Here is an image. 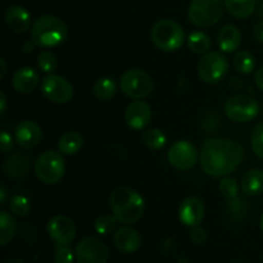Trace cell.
Here are the masks:
<instances>
[{
    "mask_svg": "<svg viewBox=\"0 0 263 263\" xmlns=\"http://www.w3.org/2000/svg\"><path fill=\"white\" fill-rule=\"evenodd\" d=\"M244 157L243 146L225 138L205 139L200 149V166L211 177H223L235 171Z\"/></svg>",
    "mask_w": 263,
    "mask_h": 263,
    "instance_id": "6da1fadb",
    "label": "cell"
},
{
    "mask_svg": "<svg viewBox=\"0 0 263 263\" xmlns=\"http://www.w3.org/2000/svg\"><path fill=\"white\" fill-rule=\"evenodd\" d=\"M113 216L121 223H135L143 217L145 203L143 197L130 187H117L109 198Z\"/></svg>",
    "mask_w": 263,
    "mask_h": 263,
    "instance_id": "7a4b0ae2",
    "label": "cell"
},
{
    "mask_svg": "<svg viewBox=\"0 0 263 263\" xmlns=\"http://www.w3.org/2000/svg\"><path fill=\"white\" fill-rule=\"evenodd\" d=\"M68 35L67 26L55 15H41L31 27V40L39 48H53L63 43Z\"/></svg>",
    "mask_w": 263,
    "mask_h": 263,
    "instance_id": "3957f363",
    "label": "cell"
},
{
    "mask_svg": "<svg viewBox=\"0 0 263 263\" xmlns=\"http://www.w3.org/2000/svg\"><path fill=\"white\" fill-rule=\"evenodd\" d=\"M152 40L158 49L171 53L184 45L185 31L175 21L161 20L152 27Z\"/></svg>",
    "mask_w": 263,
    "mask_h": 263,
    "instance_id": "277c9868",
    "label": "cell"
},
{
    "mask_svg": "<svg viewBox=\"0 0 263 263\" xmlns=\"http://www.w3.org/2000/svg\"><path fill=\"white\" fill-rule=\"evenodd\" d=\"M225 2L222 0H192L187 10L190 22L200 28L215 26L222 18Z\"/></svg>",
    "mask_w": 263,
    "mask_h": 263,
    "instance_id": "5b68a950",
    "label": "cell"
},
{
    "mask_svg": "<svg viewBox=\"0 0 263 263\" xmlns=\"http://www.w3.org/2000/svg\"><path fill=\"white\" fill-rule=\"evenodd\" d=\"M66 164L61 153L55 151H46L39 156L35 162V174L41 182L46 185H55L63 179Z\"/></svg>",
    "mask_w": 263,
    "mask_h": 263,
    "instance_id": "8992f818",
    "label": "cell"
},
{
    "mask_svg": "<svg viewBox=\"0 0 263 263\" xmlns=\"http://www.w3.org/2000/svg\"><path fill=\"white\" fill-rule=\"evenodd\" d=\"M120 87L123 94L140 100L148 97L153 90V80L145 71L139 68L127 69L121 74Z\"/></svg>",
    "mask_w": 263,
    "mask_h": 263,
    "instance_id": "52a82bcc",
    "label": "cell"
},
{
    "mask_svg": "<svg viewBox=\"0 0 263 263\" xmlns=\"http://www.w3.org/2000/svg\"><path fill=\"white\" fill-rule=\"evenodd\" d=\"M225 113L233 122H251L258 116L259 104L254 98L249 95H234L225 103Z\"/></svg>",
    "mask_w": 263,
    "mask_h": 263,
    "instance_id": "ba28073f",
    "label": "cell"
},
{
    "mask_svg": "<svg viewBox=\"0 0 263 263\" xmlns=\"http://www.w3.org/2000/svg\"><path fill=\"white\" fill-rule=\"evenodd\" d=\"M229 71V61L218 51L205 53L198 63V74L207 84L220 82Z\"/></svg>",
    "mask_w": 263,
    "mask_h": 263,
    "instance_id": "9c48e42d",
    "label": "cell"
},
{
    "mask_svg": "<svg viewBox=\"0 0 263 263\" xmlns=\"http://www.w3.org/2000/svg\"><path fill=\"white\" fill-rule=\"evenodd\" d=\"M44 97L57 104H64L73 98V86L68 80L57 74H48L41 82Z\"/></svg>",
    "mask_w": 263,
    "mask_h": 263,
    "instance_id": "30bf717a",
    "label": "cell"
},
{
    "mask_svg": "<svg viewBox=\"0 0 263 263\" xmlns=\"http://www.w3.org/2000/svg\"><path fill=\"white\" fill-rule=\"evenodd\" d=\"M74 256L77 263H107L108 248L100 239L87 236L79 241Z\"/></svg>",
    "mask_w": 263,
    "mask_h": 263,
    "instance_id": "8fae6325",
    "label": "cell"
},
{
    "mask_svg": "<svg viewBox=\"0 0 263 263\" xmlns=\"http://www.w3.org/2000/svg\"><path fill=\"white\" fill-rule=\"evenodd\" d=\"M167 158L174 168L185 171V170H190L195 166L198 159V152L194 144H192L190 141L179 140L170 146Z\"/></svg>",
    "mask_w": 263,
    "mask_h": 263,
    "instance_id": "7c38bea8",
    "label": "cell"
},
{
    "mask_svg": "<svg viewBox=\"0 0 263 263\" xmlns=\"http://www.w3.org/2000/svg\"><path fill=\"white\" fill-rule=\"evenodd\" d=\"M48 234L57 246H69L76 236V226L67 216H54L48 222Z\"/></svg>",
    "mask_w": 263,
    "mask_h": 263,
    "instance_id": "4fadbf2b",
    "label": "cell"
},
{
    "mask_svg": "<svg viewBox=\"0 0 263 263\" xmlns=\"http://www.w3.org/2000/svg\"><path fill=\"white\" fill-rule=\"evenodd\" d=\"M125 121L133 130H144L152 121V109L148 103L134 100L125 112Z\"/></svg>",
    "mask_w": 263,
    "mask_h": 263,
    "instance_id": "5bb4252c",
    "label": "cell"
},
{
    "mask_svg": "<svg viewBox=\"0 0 263 263\" xmlns=\"http://www.w3.org/2000/svg\"><path fill=\"white\" fill-rule=\"evenodd\" d=\"M15 141L23 149H32L40 144L43 139V131L40 126L33 121L26 120L17 125L14 130Z\"/></svg>",
    "mask_w": 263,
    "mask_h": 263,
    "instance_id": "9a60e30c",
    "label": "cell"
},
{
    "mask_svg": "<svg viewBox=\"0 0 263 263\" xmlns=\"http://www.w3.org/2000/svg\"><path fill=\"white\" fill-rule=\"evenodd\" d=\"M205 215L204 203L195 197H189L180 204L179 208V217L184 225L197 226L202 223L203 218Z\"/></svg>",
    "mask_w": 263,
    "mask_h": 263,
    "instance_id": "2e32d148",
    "label": "cell"
},
{
    "mask_svg": "<svg viewBox=\"0 0 263 263\" xmlns=\"http://www.w3.org/2000/svg\"><path fill=\"white\" fill-rule=\"evenodd\" d=\"M39 82H40V76L36 69H33L32 67H22L13 74L12 86L17 92L30 94L39 86Z\"/></svg>",
    "mask_w": 263,
    "mask_h": 263,
    "instance_id": "e0dca14e",
    "label": "cell"
},
{
    "mask_svg": "<svg viewBox=\"0 0 263 263\" xmlns=\"http://www.w3.org/2000/svg\"><path fill=\"white\" fill-rule=\"evenodd\" d=\"M113 241H115V246L118 251L130 254L140 248L141 238L134 228L122 226L115 233Z\"/></svg>",
    "mask_w": 263,
    "mask_h": 263,
    "instance_id": "ac0fdd59",
    "label": "cell"
},
{
    "mask_svg": "<svg viewBox=\"0 0 263 263\" xmlns=\"http://www.w3.org/2000/svg\"><path fill=\"white\" fill-rule=\"evenodd\" d=\"M7 27L14 33H23L31 27V14L21 5H12L5 12Z\"/></svg>",
    "mask_w": 263,
    "mask_h": 263,
    "instance_id": "d6986e66",
    "label": "cell"
},
{
    "mask_svg": "<svg viewBox=\"0 0 263 263\" xmlns=\"http://www.w3.org/2000/svg\"><path fill=\"white\" fill-rule=\"evenodd\" d=\"M217 43L223 53H234L241 44L240 31L234 25L223 26L217 35Z\"/></svg>",
    "mask_w": 263,
    "mask_h": 263,
    "instance_id": "ffe728a7",
    "label": "cell"
},
{
    "mask_svg": "<svg viewBox=\"0 0 263 263\" xmlns=\"http://www.w3.org/2000/svg\"><path fill=\"white\" fill-rule=\"evenodd\" d=\"M31 158L25 153H13L4 163V172L8 177L20 179L28 174Z\"/></svg>",
    "mask_w": 263,
    "mask_h": 263,
    "instance_id": "44dd1931",
    "label": "cell"
},
{
    "mask_svg": "<svg viewBox=\"0 0 263 263\" xmlns=\"http://www.w3.org/2000/svg\"><path fill=\"white\" fill-rule=\"evenodd\" d=\"M241 190L247 195L263 194V170L253 168L244 174L241 179Z\"/></svg>",
    "mask_w": 263,
    "mask_h": 263,
    "instance_id": "7402d4cb",
    "label": "cell"
},
{
    "mask_svg": "<svg viewBox=\"0 0 263 263\" xmlns=\"http://www.w3.org/2000/svg\"><path fill=\"white\" fill-rule=\"evenodd\" d=\"M256 0H225V9L233 17L244 20L256 10Z\"/></svg>",
    "mask_w": 263,
    "mask_h": 263,
    "instance_id": "603a6c76",
    "label": "cell"
},
{
    "mask_svg": "<svg viewBox=\"0 0 263 263\" xmlns=\"http://www.w3.org/2000/svg\"><path fill=\"white\" fill-rule=\"evenodd\" d=\"M84 145V139L76 131H68V133L63 134L62 138L59 139L58 149L63 154H76L80 152V149Z\"/></svg>",
    "mask_w": 263,
    "mask_h": 263,
    "instance_id": "cb8c5ba5",
    "label": "cell"
},
{
    "mask_svg": "<svg viewBox=\"0 0 263 263\" xmlns=\"http://www.w3.org/2000/svg\"><path fill=\"white\" fill-rule=\"evenodd\" d=\"M116 90H117V85H116L115 80L110 77H102V79L97 80L92 86L94 95L99 100L112 99L116 94Z\"/></svg>",
    "mask_w": 263,
    "mask_h": 263,
    "instance_id": "d4e9b609",
    "label": "cell"
},
{
    "mask_svg": "<svg viewBox=\"0 0 263 263\" xmlns=\"http://www.w3.org/2000/svg\"><path fill=\"white\" fill-rule=\"evenodd\" d=\"M187 46L194 54H205L211 48V39L207 33L202 31H195L192 32L187 37Z\"/></svg>",
    "mask_w": 263,
    "mask_h": 263,
    "instance_id": "484cf974",
    "label": "cell"
},
{
    "mask_svg": "<svg viewBox=\"0 0 263 263\" xmlns=\"http://www.w3.org/2000/svg\"><path fill=\"white\" fill-rule=\"evenodd\" d=\"M15 229H17V225H15L14 218L5 211H2L0 212V244L2 246H5L14 238Z\"/></svg>",
    "mask_w": 263,
    "mask_h": 263,
    "instance_id": "4316f807",
    "label": "cell"
},
{
    "mask_svg": "<svg viewBox=\"0 0 263 263\" xmlns=\"http://www.w3.org/2000/svg\"><path fill=\"white\" fill-rule=\"evenodd\" d=\"M233 66L239 73L249 74L256 68V58L249 51H238L233 58Z\"/></svg>",
    "mask_w": 263,
    "mask_h": 263,
    "instance_id": "83f0119b",
    "label": "cell"
},
{
    "mask_svg": "<svg viewBox=\"0 0 263 263\" xmlns=\"http://www.w3.org/2000/svg\"><path fill=\"white\" fill-rule=\"evenodd\" d=\"M143 143L146 148L152 151H159L166 145L167 138L159 128H151V130L144 131Z\"/></svg>",
    "mask_w": 263,
    "mask_h": 263,
    "instance_id": "f1b7e54d",
    "label": "cell"
},
{
    "mask_svg": "<svg viewBox=\"0 0 263 263\" xmlns=\"http://www.w3.org/2000/svg\"><path fill=\"white\" fill-rule=\"evenodd\" d=\"M9 210L17 217H25V216H27L30 213L31 203L28 200V198L23 197V195H13L10 198Z\"/></svg>",
    "mask_w": 263,
    "mask_h": 263,
    "instance_id": "f546056e",
    "label": "cell"
},
{
    "mask_svg": "<svg viewBox=\"0 0 263 263\" xmlns=\"http://www.w3.org/2000/svg\"><path fill=\"white\" fill-rule=\"evenodd\" d=\"M117 218L112 215H102L95 220L94 222V229L98 234L100 235H108V234L112 233L116 228V223H117Z\"/></svg>",
    "mask_w": 263,
    "mask_h": 263,
    "instance_id": "4dcf8cb0",
    "label": "cell"
},
{
    "mask_svg": "<svg viewBox=\"0 0 263 263\" xmlns=\"http://www.w3.org/2000/svg\"><path fill=\"white\" fill-rule=\"evenodd\" d=\"M226 211H228V215L230 216L233 220L240 221L246 217L247 213V205L246 202H244L241 198H234V199H230L228 207H226Z\"/></svg>",
    "mask_w": 263,
    "mask_h": 263,
    "instance_id": "1f68e13d",
    "label": "cell"
},
{
    "mask_svg": "<svg viewBox=\"0 0 263 263\" xmlns=\"http://www.w3.org/2000/svg\"><path fill=\"white\" fill-rule=\"evenodd\" d=\"M37 67L39 69H41L43 72H46V73H50V72L55 71L57 67H58L57 57L49 50L41 51L37 57Z\"/></svg>",
    "mask_w": 263,
    "mask_h": 263,
    "instance_id": "d6a6232c",
    "label": "cell"
},
{
    "mask_svg": "<svg viewBox=\"0 0 263 263\" xmlns=\"http://www.w3.org/2000/svg\"><path fill=\"white\" fill-rule=\"evenodd\" d=\"M218 189H220L221 195L229 200L238 197L239 185H238V181H236L234 177H225V179L221 180Z\"/></svg>",
    "mask_w": 263,
    "mask_h": 263,
    "instance_id": "836d02e7",
    "label": "cell"
},
{
    "mask_svg": "<svg viewBox=\"0 0 263 263\" xmlns=\"http://www.w3.org/2000/svg\"><path fill=\"white\" fill-rule=\"evenodd\" d=\"M251 145L254 154L263 159V122L258 123V125L254 127L251 136Z\"/></svg>",
    "mask_w": 263,
    "mask_h": 263,
    "instance_id": "e575fe53",
    "label": "cell"
},
{
    "mask_svg": "<svg viewBox=\"0 0 263 263\" xmlns=\"http://www.w3.org/2000/svg\"><path fill=\"white\" fill-rule=\"evenodd\" d=\"M74 258H76V256L68 246L57 247L55 254H54V262L55 263H73Z\"/></svg>",
    "mask_w": 263,
    "mask_h": 263,
    "instance_id": "d590c367",
    "label": "cell"
},
{
    "mask_svg": "<svg viewBox=\"0 0 263 263\" xmlns=\"http://www.w3.org/2000/svg\"><path fill=\"white\" fill-rule=\"evenodd\" d=\"M190 239L194 241L195 244H202L204 243L205 239H207V233L203 228H200L199 225L193 226L192 231H190Z\"/></svg>",
    "mask_w": 263,
    "mask_h": 263,
    "instance_id": "8d00e7d4",
    "label": "cell"
},
{
    "mask_svg": "<svg viewBox=\"0 0 263 263\" xmlns=\"http://www.w3.org/2000/svg\"><path fill=\"white\" fill-rule=\"evenodd\" d=\"M13 148V140L12 136L7 133L5 130L2 131V135H0V149H2L3 153H9Z\"/></svg>",
    "mask_w": 263,
    "mask_h": 263,
    "instance_id": "74e56055",
    "label": "cell"
},
{
    "mask_svg": "<svg viewBox=\"0 0 263 263\" xmlns=\"http://www.w3.org/2000/svg\"><path fill=\"white\" fill-rule=\"evenodd\" d=\"M254 36H256L257 40L263 43V21L257 23L256 27H254Z\"/></svg>",
    "mask_w": 263,
    "mask_h": 263,
    "instance_id": "f35d334b",
    "label": "cell"
},
{
    "mask_svg": "<svg viewBox=\"0 0 263 263\" xmlns=\"http://www.w3.org/2000/svg\"><path fill=\"white\" fill-rule=\"evenodd\" d=\"M256 85L259 90L263 92V66L257 71L256 73Z\"/></svg>",
    "mask_w": 263,
    "mask_h": 263,
    "instance_id": "ab89813d",
    "label": "cell"
},
{
    "mask_svg": "<svg viewBox=\"0 0 263 263\" xmlns=\"http://www.w3.org/2000/svg\"><path fill=\"white\" fill-rule=\"evenodd\" d=\"M5 105H7V98H5V92L0 91V113L5 112Z\"/></svg>",
    "mask_w": 263,
    "mask_h": 263,
    "instance_id": "60d3db41",
    "label": "cell"
},
{
    "mask_svg": "<svg viewBox=\"0 0 263 263\" xmlns=\"http://www.w3.org/2000/svg\"><path fill=\"white\" fill-rule=\"evenodd\" d=\"M7 187H5L4 185H2V186H0V204H4L5 200H7Z\"/></svg>",
    "mask_w": 263,
    "mask_h": 263,
    "instance_id": "b9f144b4",
    "label": "cell"
},
{
    "mask_svg": "<svg viewBox=\"0 0 263 263\" xmlns=\"http://www.w3.org/2000/svg\"><path fill=\"white\" fill-rule=\"evenodd\" d=\"M0 64H2V72H0V79H4L5 73H7V62L4 58L0 59Z\"/></svg>",
    "mask_w": 263,
    "mask_h": 263,
    "instance_id": "7bdbcfd3",
    "label": "cell"
},
{
    "mask_svg": "<svg viewBox=\"0 0 263 263\" xmlns=\"http://www.w3.org/2000/svg\"><path fill=\"white\" fill-rule=\"evenodd\" d=\"M259 225H261V229H262V231H263V213H262V216H261V221H259Z\"/></svg>",
    "mask_w": 263,
    "mask_h": 263,
    "instance_id": "ee69618b",
    "label": "cell"
},
{
    "mask_svg": "<svg viewBox=\"0 0 263 263\" xmlns=\"http://www.w3.org/2000/svg\"><path fill=\"white\" fill-rule=\"evenodd\" d=\"M5 263H20V261H13V259H10V261H7Z\"/></svg>",
    "mask_w": 263,
    "mask_h": 263,
    "instance_id": "f6af8a7d",
    "label": "cell"
}]
</instances>
